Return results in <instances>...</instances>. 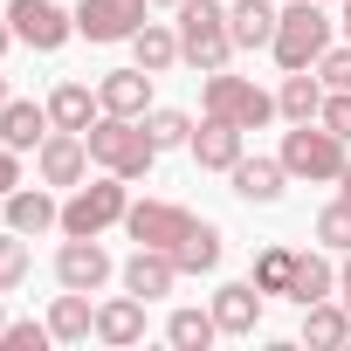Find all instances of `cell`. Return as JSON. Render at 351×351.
Listing matches in <instances>:
<instances>
[{"mask_svg":"<svg viewBox=\"0 0 351 351\" xmlns=\"http://www.w3.org/2000/svg\"><path fill=\"white\" fill-rule=\"evenodd\" d=\"M282 165H289V180H344V138L324 124V117H310V124H296L289 138H282V152H276Z\"/></svg>","mask_w":351,"mask_h":351,"instance_id":"4","label":"cell"},{"mask_svg":"<svg viewBox=\"0 0 351 351\" xmlns=\"http://www.w3.org/2000/svg\"><path fill=\"white\" fill-rule=\"evenodd\" d=\"M344 200H351V165H344Z\"/></svg>","mask_w":351,"mask_h":351,"instance_id":"39","label":"cell"},{"mask_svg":"<svg viewBox=\"0 0 351 351\" xmlns=\"http://www.w3.org/2000/svg\"><path fill=\"white\" fill-rule=\"evenodd\" d=\"M49 330H56V344H76V337H90V330H97L90 289H62V296L49 303Z\"/></svg>","mask_w":351,"mask_h":351,"instance_id":"23","label":"cell"},{"mask_svg":"<svg viewBox=\"0 0 351 351\" xmlns=\"http://www.w3.org/2000/svg\"><path fill=\"white\" fill-rule=\"evenodd\" d=\"M172 282H180V262H172L165 248H138V255L124 262V289L145 296V303H152V296H172Z\"/></svg>","mask_w":351,"mask_h":351,"instance_id":"17","label":"cell"},{"mask_svg":"<svg viewBox=\"0 0 351 351\" xmlns=\"http://www.w3.org/2000/svg\"><path fill=\"white\" fill-rule=\"evenodd\" d=\"M131 56H138V69L165 76L172 62H180V35H172V28H158V21H145V28L131 35Z\"/></svg>","mask_w":351,"mask_h":351,"instance_id":"26","label":"cell"},{"mask_svg":"<svg viewBox=\"0 0 351 351\" xmlns=\"http://www.w3.org/2000/svg\"><path fill=\"white\" fill-rule=\"evenodd\" d=\"M317 241H324V248H351V200H344V193L317 214Z\"/></svg>","mask_w":351,"mask_h":351,"instance_id":"32","label":"cell"},{"mask_svg":"<svg viewBox=\"0 0 351 351\" xmlns=\"http://www.w3.org/2000/svg\"><path fill=\"white\" fill-rule=\"evenodd\" d=\"M276 62L282 69H317V56L330 49V14L324 0H289V8L276 14Z\"/></svg>","mask_w":351,"mask_h":351,"instance_id":"3","label":"cell"},{"mask_svg":"<svg viewBox=\"0 0 351 351\" xmlns=\"http://www.w3.org/2000/svg\"><path fill=\"white\" fill-rule=\"evenodd\" d=\"M324 110V76H310V69H289L282 76V90H276V117H289V124H310Z\"/></svg>","mask_w":351,"mask_h":351,"instance_id":"22","label":"cell"},{"mask_svg":"<svg viewBox=\"0 0 351 351\" xmlns=\"http://www.w3.org/2000/svg\"><path fill=\"white\" fill-rule=\"evenodd\" d=\"M97 117H104V104H97L90 83H56V90H49V124H56V131H90Z\"/></svg>","mask_w":351,"mask_h":351,"instance_id":"19","label":"cell"},{"mask_svg":"<svg viewBox=\"0 0 351 351\" xmlns=\"http://www.w3.org/2000/svg\"><path fill=\"white\" fill-rule=\"evenodd\" d=\"M97 337H104V344H117V351H124V344H138V337H145V296H131V289H124V296L97 303Z\"/></svg>","mask_w":351,"mask_h":351,"instance_id":"20","label":"cell"},{"mask_svg":"<svg viewBox=\"0 0 351 351\" xmlns=\"http://www.w3.org/2000/svg\"><path fill=\"white\" fill-rule=\"evenodd\" d=\"M124 228H131L138 248H165V255H172V248L193 234V214L172 207V200H138V207H124Z\"/></svg>","mask_w":351,"mask_h":351,"instance_id":"7","label":"cell"},{"mask_svg":"<svg viewBox=\"0 0 351 351\" xmlns=\"http://www.w3.org/2000/svg\"><path fill=\"white\" fill-rule=\"evenodd\" d=\"M337 296H344V310H351V248H344V269H337Z\"/></svg>","mask_w":351,"mask_h":351,"instance_id":"37","label":"cell"},{"mask_svg":"<svg viewBox=\"0 0 351 351\" xmlns=\"http://www.w3.org/2000/svg\"><path fill=\"white\" fill-rule=\"evenodd\" d=\"M172 14H180V62H193L200 76L228 69L234 28H228V8H221V0H180Z\"/></svg>","mask_w":351,"mask_h":351,"instance_id":"2","label":"cell"},{"mask_svg":"<svg viewBox=\"0 0 351 351\" xmlns=\"http://www.w3.org/2000/svg\"><path fill=\"white\" fill-rule=\"evenodd\" d=\"M145 8H152V0H76V35H90V42H131L145 28Z\"/></svg>","mask_w":351,"mask_h":351,"instance_id":"9","label":"cell"},{"mask_svg":"<svg viewBox=\"0 0 351 351\" xmlns=\"http://www.w3.org/2000/svg\"><path fill=\"white\" fill-rule=\"evenodd\" d=\"M8 21H14V42H28L35 56H56V49L76 35V14H62L56 0H14Z\"/></svg>","mask_w":351,"mask_h":351,"instance_id":"8","label":"cell"},{"mask_svg":"<svg viewBox=\"0 0 351 351\" xmlns=\"http://www.w3.org/2000/svg\"><path fill=\"white\" fill-rule=\"evenodd\" d=\"M152 8H180V0H152Z\"/></svg>","mask_w":351,"mask_h":351,"instance_id":"41","label":"cell"},{"mask_svg":"<svg viewBox=\"0 0 351 351\" xmlns=\"http://www.w3.org/2000/svg\"><path fill=\"white\" fill-rule=\"evenodd\" d=\"M42 344H56L49 324H8L0 330V351H42Z\"/></svg>","mask_w":351,"mask_h":351,"instance_id":"33","label":"cell"},{"mask_svg":"<svg viewBox=\"0 0 351 351\" xmlns=\"http://www.w3.org/2000/svg\"><path fill=\"white\" fill-rule=\"evenodd\" d=\"M337 138H351V90H324V110H317Z\"/></svg>","mask_w":351,"mask_h":351,"instance_id":"35","label":"cell"},{"mask_svg":"<svg viewBox=\"0 0 351 351\" xmlns=\"http://www.w3.org/2000/svg\"><path fill=\"white\" fill-rule=\"evenodd\" d=\"M289 276H296V248H262L255 255V289L262 296H289Z\"/></svg>","mask_w":351,"mask_h":351,"instance_id":"29","label":"cell"},{"mask_svg":"<svg viewBox=\"0 0 351 351\" xmlns=\"http://www.w3.org/2000/svg\"><path fill=\"white\" fill-rule=\"evenodd\" d=\"M14 186H21V152H14V145H0V200H8Z\"/></svg>","mask_w":351,"mask_h":351,"instance_id":"36","label":"cell"},{"mask_svg":"<svg viewBox=\"0 0 351 351\" xmlns=\"http://www.w3.org/2000/svg\"><path fill=\"white\" fill-rule=\"evenodd\" d=\"M172 262H180V276H207V269H221V228H214V221H193V234L172 248Z\"/></svg>","mask_w":351,"mask_h":351,"instance_id":"25","label":"cell"},{"mask_svg":"<svg viewBox=\"0 0 351 351\" xmlns=\"http://www.w3.org/2000/svg\"><path fill=\"white\" fill-rule=\"evenodd\" d=\"M0 330H8V310H0Z\"/></svg>","mask_w":351,"mask_h":351,"instance_id":"43","label":"cell"},{"mask_svg":"<svg viewBox=\"0 0 351 351\" xmlns=\"http://www.w3.org/2000/svg\"><path fill=\"white\" fill-rule=\"evenodd\" d=\"M83 145H90V158H97L104 172H117V180H145L152 158H158V145H152L145 117H110V110L83 131Z\"/></svg>","mask_w":351,"mask_h":351,"instance_id":"1","label":"cell"},{"mask_svg":"<svg viewBox=\"0 0 351 351\" xmlns=\"http://www.w3.org/2000/svg\"><path fill=\"white\" fill-rule=\"evenodd\" d=\"M8 42H14V21H8V14H0V56H8Z\"/></svg>","mask_w":351,"mask_h":351,"instance_id":"38","label":"cell"},{"mask_svg":"<svg viewBox=\"0 0 351 351\" xmlns=\"http://www.w3.org/2000/svg\"><path fill=\"white\" fill-rule=\"evenodd\" d=\"M124 207H131L124 180H117V172H104L97 186H76V193L62 200V234H104L110 221H124Z\"/></svg>","mask_w":351,"mask_h":351,"instance_id":"6","label":"cell"},{"mask_svg":"<svg viewBox=\"0 0 351 351\" xmlns=\"http://www.w3.org/2000/svg\"><path fill=\"white\" fill-rule=\"evenodd\" d=\"M214 324H221V337H255V324H262V289H255V282L214 289Z\"/></svg>","mask_w":351,"mask_h":351,"instance_id":"15","label":"cell"},{"mask_svg":"<svg viewBox=\"0 0 351 351\" xmlns=\"http://www.w3.org/2000/svg\"><path fill=\"white\" fill-rule=\"evenodd\" d=\"M337 289V269L324 262V255H296V276H289V296L296 303H324Z\"/></svg>","mask_w":351,"mask_h":351,"instance_id":"28","label":"cell"},{"mask_svg":"<svg viewBox=\"0 0 351 351\" xmlns=\"http://www.w3.org/2000/svg\"><path fill=\"white\" fill-rule=\"evenodd\" d=\"M145 131H152L158 152H172V145H186V138H193V117H186V110H152Z\"/></svg>","mask_w":351,"mask_h":351,"instance_id":"31","label":"cell"},{"mask_svg":"<svg viewBox=\"0 0 351 351\" xmlns=\"http://www.w3.org/2000/svg\"><path fill=\"white\" fill-rule=\"evenodd\" d=\"M344 337H351V310H344V303H330V296H324V303H303V344L337 351Z\"/></svg>","mask_w":351,"mask_h":351,"instance_id":"24","label":"cell"},{"mask_svg":"<svg viewBox=\"0 0 351 351\" xmlns=\"http://www.w3.org/2000/svg\"><path fill=\"white\" fill-rule=\"evenodd\" d=\"M0 104H8V76H0Z\"/></svg>","mask_w":351,"mask_h":351,"instance_id":"42","label":"cell"},{"mask_svg":"<svg viewBox=\"0 0 351 351\" xmlns=\"http://www.w3.org/2000/svg\"><path fill=\"white\" fill-rule=\"evenodd\" d=\"M317 76H324V90H351V42L344 49H324L317 56Z\"/></svg>","mask_w":351,"mask_h":351,"instance_id":"34","label":"cell"},{"mask_svg":"<svg viewBox=\"0 0 351 351\" xmlns=\"http://www.w3.org/2000/svg\"><path fill=\"white\" fill-rule=\"evenodd\" d=\"M97 104L110 110V117H145V104H152V69H110L104 83H97Z\"/></svg>","mask_w":351,"mask_h":351,"instance_id":"14","label":"cell"},{"mask_svg":"<svg viewBox=\"0 0 351 351\" xmlns=\"http://www.w3.org/2000/svg\"><path fill=\"white\" fill-rule=\"evenodd\" d=\"M56 282H62V289H90V296H97V289L110 282V248H104L97 234H69V241L56 248Z\"/></svg>","mask_w":351,"mask_h":351,"instance_id":"10","label":"cell"},{"mask_svg":"<svg viewBox=\"0 0 351 351\" xmlns=\"http://www.w3.org/2000/svg\"><path fill=\"white\" fill-rule=\"evenodd\" d=\"M49 104H28V97H8L0 104V145H14V152H35L49 138Z\"/></svg>","mask_w":351,"mask_h":351,"instance_id":"16","label":"cell"},{"mask_svg":"<svg viewBox=\"0 0 351 351\" xmlns=\"http://www.w3.org/2000/svg\"><path fill=\"white\" fill-rule=\"evenodd\" d=\"M165 337L180 344V351H207L221 337V324H214V310H172L165 317Z\"/></svg>","mask_w":351,"mask_h":351,"instance_id":"27","label":"cell"},{"mask_svg":"<svg viewBox=\"0 0 351 351\" xmlns=\"http://www.w3.org/2000/svg\"><path fill=\"white\" fill-rule=\"evenodd\" d=\"M200 104H207V117H228V124H241V131H262V124L276 117V97L255 90V83H241V76H228V69L207 76Z\"/></svg>","mask_w":351,"mask_h":351,"instance_id":"5","label":"cell"},{"mask_svg":"<svg viewBox=\"0 0 351 351\" xmlns=\"http://www.w3.org/2000/svg\"><path fill=\"white\" fill-rule=\"evenodd\" d=\"M8 228H14V234H49V228H62V207L49 200V180L8 193Z\"/></svg>","mask_w":351,"mask_h":351,"instance_id":"18","label":"cell"},{"mask_svg":"<svg viewBox=\"0 0 351 351\" xmlns=\"http://www.w3.org/2000/svg\"><path fill=\"white\" fill-rule=\"evenodd\" d=\"M28 282V234H0V296H8V289H21Z\"/></svg>","mask_w":351,"mask_h":351,"instance_id":"30","label":"cell"},{"mask_svg":"<svg viewBox=\"0 0 351 351\" xmlns=\"http://www.w3.org/2000/svg\"><path fill=\"white\" fill-rule=\"evenodd\" d=\"M276 0H234L228 8V28H234V49H269L276 42Z\"/></svg>","mask_w":351,"mask_h":351,"instance_id":"21","label":"cell"},{"mask_svg":"<svg viewBox=\"0 0 351 351\" xmlns=\"http://www.w3.org/2000/svg\"><path fill=\"white\" fill-rule=\"evenodd\" d=\"M344 35H351V0H344Z\"/></svg>","mask_w":351,"mask_h":351,"instance_id":"40","label":"cell"},{"mask_svg":"<svg viewBox=\"0 0 351 351\" xmlns=\"http://www.w3.org/2000/svg\"><path fill=\"white\" fill-rule=\"evenodd\" d=\"M228 180H234V193H241L248 207H276L282 186H289V165H282V158H248V152H241V165L228 172Z\"/></svg>","mask_w":351,"mask_h":351,"instance_id":"13","label":"cell"},{"mask_svg":"<svg viewBox=\"0 0 351 351\" xmlns=\"http://www.w3.org/2000/svg\"><path fill=\"white\" fill-rule=\"evenodd\" d=\"M241 124H228V117H200V131L186 138V152L200 158V172H234L241 165Z\"/></svg>","mask_w":351,"mask_h":351,"instance_id":"12","label":"cell"},{"mask_svg":"<svg viewBox=\"0 0 351 351\" xmlns=\"http://www.w3.org/2000/svg\"><path fill=\"white\" fill-rule=\"evenodd\" d=\"M35 165H42L49 186H83V172H90V145H83V131H49V138L35 145Z\"/></svg>","mask_w":351,"mask_h":351,"instance_id":"11","label":"cell"}]
</instances>
